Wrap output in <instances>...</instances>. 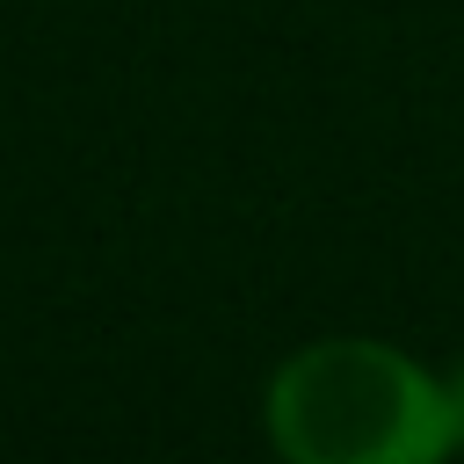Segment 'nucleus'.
<instances>
[{
    "mask_svg": "<svg viewBox=\"0 0 464 464\" xmlns=\"http://www.w3.org/2000/svg\"><path fill=\"white\" fill-rule=\"evenodd\" d=\"M261 435L283 464H457L450 384L377 334L290 348L268 370Z\"/></svg>",
    "mask_w": 464,
    "mask_h": 464,
    "instance_id": "1",
    "label": "nucleus"
},
{
    "mask_svg": "<svg viewBox=\"0 0 464 464\" xmlns=\"http://www.w3.org/2000/svg\"><path fill=\"white\" fill-rule=\"evenodd\" d=\"M442 384H450V435H457V457H464V362H457Z\"/></svg>",
    "mask_w": 464,
    "mask_h": 464,
    "instance_id": "2",
    "label": "nucleus"
}]
</instances>
